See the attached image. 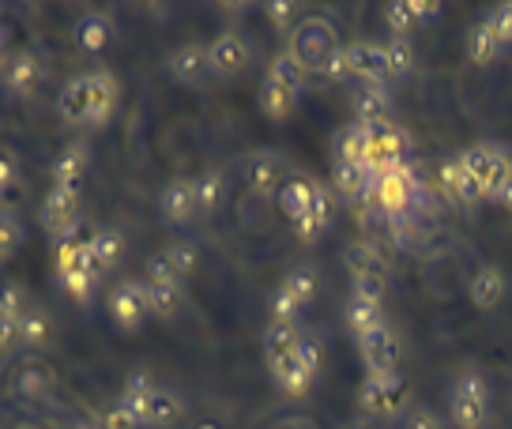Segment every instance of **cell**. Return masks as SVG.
I'll list each match as a JSON object with an SVG mask.
<instances>
[{"instance_id":"836d02e7","label":"cell","mask_w":512,"mask_h":429,"mask_svg":"<svg viewBox=\"0 0 512 429\" xmlns=\"http://www.w3.org/2000/svg\"><path fill=\"white\" fill-rule=\"evenodd\" d=\"M57 279H61V286L68 290L72 302H91L95 298V286L102 283V271H98L95 260H87V264L72 268L68 275H57Z\"/></svg>"},{"instance_id":"680465c9","label":"cell","mask_w":512,"mask_h":429,"mask_svg":"<svg viewBox=\"0 0 512 429\" xmlns=\"http://www.w3.org/2000/svg\"><path fill=\"white\" fill-rule=\"evenodd\" d=\"M151 388H155V381H151L147 373H140V369H136V373L128 377V384H125V399H132V396H147Z\"/></svg>"},{"instance_id":"603a6c76","label":"cell","mask_w":512,"mask_h":429,"mask_svg":"<svg viewBox=\"0 0 512 429\" xmlns=\"http://www.w3.org/2000/svg\"><path fill=\"white\" fill-rule=\"evenodd\" d=\"M87 170H91V147L87 143H68L53 162V181L64 189H80Z\"/></svg>"},{"instance_id":"ac0fdd59","label":"cell","mask_w":512,"mask_h":429,"mask_svg":"<svg viewBox=\"0 0 512 429\" xmlns=\"http://www.w3.org/2000/svg\"><path fill=\"white\" fill-rule=\"evenodd\" d=\"M38 80H42V64H38V57H34L31 49H19V53L8 57V64H4V87L12 95L31 98Z\"/></svg>"},{"instance_id":"b9f144b4","label":"cell","mask_w":512,"mask_h":429,"mask_svg":"<svg viewBox=\"0 0 512 429\" xmlns=\"http://www.w3.org/2000/svg\"><path fill=\"white\" fill-rule=\"evenodd\" d=\"M384 64H388V80L407 76L415 68V49H411V42L407 38H388L384 42Z\"/></svg>"},{"instance_id":"2e32d148","label":"cell","mask_w":512,"mask_h":429,"mask_svg":"<svg viewBox=\"0 0 512 429\" xmlns=\"http://www.w3.org/2000/svg\"><path fill=\"white\" fill-rule=\"evenodd\" d=\"M505 290H509V279H505V271L494 268V264H482V268L467 279V298H471V305L482 309V313H490V309H497V305L505 302Z\"/></svg>"},{"instance_id":"8d00e7d4","label":"cell","mask_w":512,"mask_h":429,"mask_svg":"<svg viewBox=\"0 0 512 429\" xmlns=\"http://www.w3.org/2000/svg\"><path fill=\"white\" fill-rule=\"evenodd\" d=\"M369 181H373V170L369 166H347V162H336V192L347 196V200H366L369 196Z\"/></svg>"},{"instance_id":"5bb4252c","label":"cell","mask_w":512,"mask_h":429,"mask_svg":"<svg viewBox=\"0 0 512 429\" xmlns=\"http://www.w3.org/2000/svg\"><path fill=\"white\" fill-rule=\"evenodd\" d=\"M347 61H351V80H362V87H384L388 83L384 46H377V42H351Z\"/></svg>"},{"instance_id":"db71d44e","label":"cell","mask_w":512,"mask_h":429,"mask_svg":"<svg viewBox=\"0 0 512 429\" xmlns=\"http://www.w3.org/2000/svg\"><path fill=\"white\" fill-rule=\"evenodd\" d=\"M268 16H272L275 31H290V23H294V16H298V4H290V0H275V4H268Z\"/></svg>"},{"instance_id":"f1b7e54d","label":"cell","mask_w":512,"mask_h":429,"mask_svg":"<svg viewBox=\"0 0 512 429\" xmlns=\"http://www.w3.org/2000/svg\"><path fill=\"white\" fill-rule=\"evenodd\" d=\"M441 185H445L448 196L460 200V204H475V200H482L475 177L467 174V166L460 159H448L445 166H441Z\"/></svg>"},{"instance_id":"7c38bea8","label":"cell","mask_w":512,"mask_h":429,"mask_svg":"<svg viewBox=\"0 0 512 429\" xmlns=\"http://www.w3.org/2000/svg\"><path fill=\"white\" fill-rule=\"evenodd\" d=\"M208 57H211V72L230 80V76H241L253 64V46L238 31H223L208 46Z\"/></svg>"},{"instance_id":"9a60e30c","label":"cell","mask_w":512,"mask_h":429,"mask_svg":"<svg viewBox=\"0 0 512 429\" xmlns=\"http://www.w3.org/2000/svg\"><path fill=\"white\" fill-rule=\"evenodd\" d=\"M166 68H170V76L177 83H185V87H200V83L211 76V57H208V46H177L170 57H166Z\"/></svg>"},{"instance_id":"3957f363","label":"cell","mask_w":512,"mask_h":429,"mask_svg":"<svg viewBox=\"0 0 512 429\" xmlns=\"http://www.w3.org/2000/svg\"><path fill=\"white\" fill-rule=\"evenodd\" d=\"M448 411L456 429H486L490 426V384L479 373H464L448 392Z\"/></svg>"},{"instance_id":"6f0895ef","label":"cell","mask_w":512,"mask_h":429,"mask_svg":"<svg viewBox=\"0 0 512 429\" xmlns=\"http://www.w3.org/2000/svg\"><path fill=\"white\" fill-rule=\"evenodd\" d=\"M49 388V373L46 369H27V373H23V384H19V392H23V396H27V392H31V396H42V392H46Z\"/></svg>"},{"instance_id":"7bdbcfd3","label":"cell","mask_w":512,"mask_h":429,"mask_svg":"<svg viewBox=\"0 0 512 429\" xmlns=\"http://www.w3.org/2000/svg\"><path fill=\"white\" fill-rule=\"evenodd\" d=\"M268 80L275 83H283V87H290V91H298L302 95V87H305V68L290 53H279L272 64H268Z\"/></svg>"},{"instance_id":"f546056e","label":"cell","mask_w":512,"mask_h":429,"mask_svg":"<svg viewBox=\"0 0 512 429\" xmlns=\"http://www.w3.org/2000/svg\"><path fill=\"white\" fill-rule=\"evenodd\" d=\"M343 320H347V328H351L358 339H366V335H373L377 328H384V309L351 294V298H347V309H343Z\"/></svg>"},{"instance_id":"f6af8a7d","label":"cell","mask_w":512,"mask_h":429,"mask_svg":"<svg viewBox=\"0 0 512 429\" xmlns=\"http://www.w3.org/2000/svg\"><path fill=\"white\" fill-rule=\"evenodd\" d=\"M384 16H388V31H392V38H407L411 27L418 23L415 12H411V0H396V4H388V8H384Z\"/></svg>"},{"instance_id":"30bf717a","label":"cell","mask_w":512,"mask_h":429,"mask_svg":"<svg viewBox=\"0 0 512 429\" xmlns=\"http://www.w3.org/2000/svg\"><path fill=\"white\" fill-rule=\"evenodd\" d=\"M147 313H151V309H147V286L144 283L125 279V283H117L110 290V317L121 332H140Z\"/></svg>"},{"instance_id":"be15d7a7","label":"cell","mask_w":512,"mask_h":429,"mask_svg":"<svg viewBox=\"0 0 512 429\" xmlns=\"http://www.w3.org/2000/svg\"><path fill=\"white\" fill-rule=\"evenodd\" d=\"M72 429H102V426H95V422H76Z\"/></svg>"},{"instance_id":"7dc6e473","label":"cell","mask_w":512,"mask_h":429,"mask_svg":"<svg viewBox=\"0 0 512 429\" xmlns=\"http://www.w3.org/2000/svg\"><path fill=\"white\" fill-rule=\"evenodd\" d=\"M98 426L102 429H140V422H136V414L117 399V403H110V407L102 411V422H98Z\"/></svg>"},{"instance_id":"11a10c76","label":"cell","mask_w":512,"mask_h":429,"mask_svg":"<svg viewBox=\"0 0 512 429\" xmlns=\"http://www.w3.org/2000/svg\"><path fill=\"white\" fill-rule=\"evenodd\" d=\"M403 429H445V426H441L437 411H430V407H415V411H407V418H403Z\"/></svg>"},{"instance_id":"681fc988","label":"cell","mask_w":512,"mask_h":429,"mask_svg":"<svg viewBox=\"0 0 512 429\" xmlns=\"http://www.w3.org/2000/svg\"><path fill=\"white\" fill-rule=\"evenodd\" d=\"M320 72H324V76H328L332 83H347V80H351V61H347V46H339L336 53H332V57L324 61V68H320Z\"/></svg>"},{"instance_id":"6125c7cd","label":"cell","mask_w":512,"mask_h":429,"mask_svg":"<svg viewBox=\"0 0 512 429\" xmlns=\"http://www.w3.org/2000/svg\"><path fill=\"white\" fill-rule=\"evenodd\" d=\"M497 200H501V204H505V207H509V211H512V177H509V185L501 189V196H497Z\"/></svg>"},{"instance_id":"e7e4bbea","label":"cell","mask_w":512,"mask_h":429,"mask_svg":"<svg viewBox=\"0 0 512 429\" xmlns=\"http://www.w3.org/2000/svg\"><path fill=\"white\" fill-rule=\"evenodd\" d=\"M200 429H215V426H200Z\"/></svg>"},{"instance_id":"03108f58","label":"cell","mask_w":512,"mask_h":429,"mask_svg":"<svg viewBox=\"0 0 512 429\" xmlns=\"http://www.w3.org/2000/svg\"><path fill=\"white\" fill-rule=\"evenodd\" d=\"M509 4H512V0H509Z\"/></svg>"},{"instance_id":"91938a15","label":"cell","mask_w":512,"mask_h":429,"mask_svg":"<svg viewBox=\"0 0 512 429\" xmlns=\"http://www.w3.org/2000/svg\"><path fill=\"white\" fill-rule=\"evenodd\" d=\"M411 12H415L418 23H433V16L441 12V4H433V0H411Z\"/></svg>"},{"instance_id":"1f68e13d","label":"cell","mask_w":512,"mask_h":429,"mask_svg":"<svg viewBox=\"0 0 512 429\" xmlns=\"http://www.w3.org/2000/svg\"><path fill=\"white\" fill-rule=\"evenodd\" d=\"M343 268L351 271V283L354 279H366V275H384L381 253H377L369 241H351V245L343 249Z\"/></svg>"},{"instance_id":"94428289","label":"cell","mask_w":512,"mask_h":429,"mask_svg":"<svg viewBox=\"0 0 512 429\" xmlns=\"http://www.w3.org/2000/svg\"><path fill=\"white\" fill-rule=\"evenodd\" d=\"M343 429H373V422H369L366 414H358V418H351V422H347Z\"/></svg>"},{"instance_id":"9f6ffc18","label":"cell","mask_w":512,"mask_h":429,"mask_svg":"<svg viewBox=\"0 0 512 429\" xmlns=\"http://www.w3.org/2000/svg\"><path fill=\"white\" fill-rule=\"evenodd\" d=\"M23 347V332L16 320H0V354H12Z\"/></svg>"},{"instance_id":"7a4b0ae2","label":"cell","mask_w":512,"mask_h":429,"mask_svg":"<svg viewBox=\"0 0 512 429\" xmlns=\"http://www.w3.org/2000/svg\"><path fill=\"white\" fill-rule=\"evenodd\" d=\"M358 407L369 422H388L400 418L407 407V381L400 373H369L358 392Z\"/></svg>"},{"instance_id":"52a82bcc","label":"cell","mask_w":512,"mask_h":429,"mask_svg":"<svg viewBox=\"0 0 512 429\" xmlns=\"http://www.w3.org/2000/svg\"><path fill=\"white\" fill-rule=\"evenodd\" d=\"M121 403H125L132 414H136L140 429H170L174 422H181V414H185L181 399H177L174 392L159 388V384H155L147 396H132V399L121 396Z\"/></svg>"},{"instance_id":"4dcf8cb0","label":"cell","mask_w":512,"mask_h":429,"mask_svg":"<svg viewBox=\"0 0 512 429\" xmlns=\"http://www.w3.org/2000/svg\"><path fill=\"white\" fill-rule=\"evenodd\" d=\"M147 309L159 320H174L185 309V290H181V283H147Z\"/></svg>"},{"instance_id":"4fadbf2b","label":"cell","mask_w":512,"mask_h":429,"mask_svg":"<svg viewBox=\"0 0 512 429\" xmlns=\"http://www.w3.org/2000/svg\"><path fill=\"white\" fill-rule=\"evenodd\" d=\"M159 211L170 226H189L196 215H200V204H196V185L192 177H174L159 196Z\"/></svg>"},{"instance_id":"60d3db41","label":"cell","mask_w":512,"mask_h":429,"mask_svg":"<svg viewBox=\"0 0 512 429\" xmlns=\"http://www.w3.org/2000/svg\"><path fill=\"white\" fill-rule=\"evenodd\" d=\"M19 249H23V223L16 211L0 207V264H8Z\"/></svg>"},{"instance_id":"f5cc1de1","label":"cell","mask_w":512,"mask_h":429,"mask_svg":"<svg viewBox=\"0 0 512 429\" xmlns=\"http://www.w3.org/2000/svg\"><path fill=\"white\" fill-rule=\"evenodd\" d=\"M147 283H181V279H177V271H174V264L166 260V253H159V256H151V260H147Z\"/></svg>"},{"instance_id":"8fae6325","label":"cell","mask_w":512,"mask_h":429,"mask_svg":"<svg viewBox=\"0 0 512 429\" xmlns=\"http://www.w3.org/2000/svg\"><path fill=\"white\" fill-rule=\"evenodd\" d=\"M358 350H362V362H366L369 373H400L403 339L388 324L366 335V339H358Z\"/></svg>"},{"instance_id":"ffe728a7","label":"cell","mask_w":512,"mask_h":429,"mask_svg":"<svg viewBox=\"0 0 512 429\" xmlns=\"http://www.w3.org/2000/svg\"><path fill=\"white\" fill-rule=\"evenodd\" d=\"M72 42H76L80 53L95 57V53H102V49H110L113 23L102 16V12H87V16L76 19V27H72Z\"/></svg>"},{"instance_id":"e0dca14e","label":"cell","mask_w":512,"mask_h":429,"mask_svg":"<svg viewBox=\"0 0 512 429\" xmlns=\"http://www.w3.org/2000/svg\"><path fill=\"white\" fill-rule=\"evenodd\" d=\"M61 121L68 128H91V72L68 80L61 91Z\"/></svg>"},{"instance_id":"c3c4849f","label":"cell","mask_w":512,"mask_h":429,"mask_svg":"<svg viewBox=\"0 0 512 429\" xmlns=\"http://www.w3.org/2000/svg\"><path fill=\"white\" fill-rule=\"evenodd\" d=\"M486 23L494 27V34L501 38V46L509 49L512 46V4H509V0H505V4H497L494 12L486 16Z\"/></svg>"},{"instance_id":"8992f818","label":"cell","mask_w":512,"mask_h":429,"mask_svg":"<svg viewBox=\"0 0 512 429\" xmlns=\"http://www.w3.org/2000/svg\"><path fill=\"white\" fill-rule=\"evenodd\" d=\"M317 373H320V347H317V339H309V335H302V343H298V350H294L290 358H283V362L272 366L275 384H279L287 396H305V392L313 388V381H317Z\"/></svg>"},{"instance_id":"ba28073f","label":"cell","mask_w":512,"mask_h":429,"mask_svg":"<svg viewBox=\"0 0 512 429\" xmlns=\"http://www.w3.org/2000/svg\"><path fill=\"white\" fill-rule=\"evenodd\" d=\"M366 136H369V170L377 174V170H388V166H400L403 155H407V132L400 125H392V117L388 121H373L366 125Z\"/></svg>"},{"instance_id":"d4e9b609","label":"cell","mask_w":512,"mask_h":429,"mask_svg":"<svg viewBox=\"0 0 512 429\" xmlns=\"http://www.w3.org/2000/svg\"><path fill=\"white\" fill-rule=\"evenodd\" d=\"M302 343V332H298V324H287V320H272L268 328H264V354H268V366L275 362H283L290 358L294 350Z\"/></svg>"},{"instance_id":"bcb514c9","label":"cell","mask_w":512,"mask_h":429,"mask_svg":"<svg viewBox=\"0 0 512 429\" xmlns=\"http://www.w3.org/2000/svg\"><path fill=\"white\" fill-rule=\"evenodd\" d=\"M19 155L12 147H0V196H8V192L19 185Z\"/></svg>"},{"instance_id":"484cf974","label":"cell","mask_w":512,"mask_h":429,"mask_svg":"<svg viewBox=\"0 0 512 429\" xmlns=\"http://www.w3.org/2000/svg\"><path fill=\"white\" fill-rule=\"evenodd\" d=\"M260 110H264L268 121H287L290 113L298 110V91H290V87L264 76V83H260Z\"/></svg>"},{"instance_id":"5b68a950","label":"cell","mask_w":512,"mask_h":429,"mask_svg":"<svg viewBox=\"0 0 512 429\" xmlns=\"http://www.w3.org/2000/svg\"><path fill=\"white\" fill-rule=\"evenodd\" d=\"M339 49V38H336V27L328 23V19H302L294 31H290V57L302 64L305 72H313V68H324V61L332 57Z\"/></svg>"},{"instance_id":"6da1fadb","label":"cell","mask_w":512,"mask_h":429,"mask_svg":"<svg viewBox=\"0 0 512 429\" xmlns=\"http://www.w3.org/2000/svg\"><path fill=\"white\" fill-rule=\"evenodd\" d=\"M418 200V181L411 174V166L400 162V166H388V170H377L373 181H369V196L362 204L377 207L384 219H403Z\"/></svg>"},{"instance_id":"d590c367","label":"cell","mask_w":512,"mask_h":429,"mask_svg":"<svg viewBox=\"0 0 512 429\" xmlns=\"http://www.w3.org/2000/svg\"><path fill=\"white\" fill-rule=\"evenodd\" d=\"M313 189H317V181H309V177H290L287 185L279 189V207H283V215L290 223H298L305 215V207L313 200Z\"/></svg>"},{"instance_id":"f35d334b","label":"cell","mask_w":512,"mask_h":429,"mask_svg":"<svg viewBox=\"0 0 512 429\" xmlns=\"http://www.w3.org/2000/svg\"><path fill=\"white\" fill-rule=\"evenodd\" d=\"M283 290H287L290 298H294V302L302 305H309L313 302V298H317V290H320V275H317V268H309V264H302V268H294L287 275V279H283Z\"/></svg>"},{"instance_id":"9c48e42d","label":"cell","mask_w":512,"mask_h":429,"mask_svg":"<svg viewBox=\"0 0 512 429\" xmlns=\"http://www.w3.org/2000/svg\"><path fill=\"white\" fill-rule=\"evenodd\" d=\"M38 223L42 230H49L53 238H61L68 230L80 226V189H64V185H53L42 207H38Z\"/></svg>"},{"instance_id":"ab89813d","label":"cell","mask_w":512,"mask_h":429,"mask_svg":"<svg viewBox=\"0 0 512 429\" xmlns=\"http://www.w3.org/2000/svg\"><path fill=\"white\" fill-rule=\"evenodd\" d=\"M34 309L31 294L23 283H0V320H23Z\"/></svg>"},{"instance_id":"cb8c5ba5","label":"cell","mask_w":512,"mask_h":429,"mask_svg":"<svg viewBox=\"0 0 512 429\" xmlns=\"http://www.w3.org/2000/svg\"><path fill=\"white\" fill-rule=\"evenodd\" d=\"M121 87L113 80V72H91V128H102L117 110Z\"/></svg>"},{"instance_id":"816d5d0a","label":"cell","mask_w":512,"mask_h":429,"mask_svg":"<svg viewBox=\"0 0 512 429\" xmlns=\"http://www.w3.org/2000/svg\"><path fill=\"white\" fill-rule=\"evenodd\" d=\"M298 313H302V305L294 302L287 290L279 286V290L272 294V320H287V324H294V320H298Z\"/></svg>"},{"instance_id":"7402d4cb","label":"cell","mask_w":512,"mask_h":429,"mask_svg":"<svg viewBox=\"0 0 512 429\" xmlns=\"http://www.w3.org/2000/svg\"><path fill=\"white\" fill-rule=\"evenodd\" d=\"M196 185V204H200V215H219L230 200V181H226V170L211 166L200 177H192Z\"/></svg>"},{"instance_id":"e575fe53","label":"cell","mask_w":512,"mask_h":429,"mask_svg":"<svg viewBox=\"0 0 512 429\" xmlns=\"http://www.w3.org/2000/svg\"><path fill=\"white\" fill-rule=\"evenodd\" d=\"M91 260L98 264V271L106 275V271H113L121 260H125V238L117 234V230H98L95 238H91Z\"/></svg>"},{"instance_id":"d6a6232c","label":"cell","mask_w":512,"mask_h":429,"mask_svg":"<svg viewBox=\"0 0 512 429\" xmlns=\"http://www.w3.org/2000/svg\"><path fill=\"white\" fill-rule=\"evenodd\" d=\"M392 110V95L384 87H358L354 95V113H358V125H373V121H388Z\"/></svg>"},{"instance_id":"74e56055","label":"cell","mask_w":512,"mask_h":429,"mask_svg":"<svg viewBox=\"0 0 512 429\" xmlns=\"http://www.w3.org/2000/svg\"><path fill=\"white\" fill-rule=\"evenodd\" d=\"M19 332H23V347L42 350L53 339V320H49V313L42 305H34L31 313L19 320Z\"/></svg>"},{"instance_id":"44dd1931","label":"cell","mask_w":512,"mask_h":429,"mask_svg":"<svg viewBox=\"0 0 512 429\" xmlns=\"http://www.w3.org/2000/svg\"><path fill=\"white\" fill-rule=\"evenodd\" d=\"M245 177H249L253 192L272 196V192H279V185H283V159L272 155V151H253V155L245 159Z\"/></svg>"},{"instance_id":"f907efd6","label":"cell","mask_w":512,"mask_h":429,"mask_svg":"<svg viewBox=\"0 0 512 429\" xmlns=\"http://www.w3.org/2000/svg\"><path fill=\"white\" fill-rule=\"evenodd\" d=\"M354 298L381 305L384 302V275H366V279H354Z\"/></svg>"},{"instance_id":"d6986e66","label":"cell","mask_w":512,"mask_h":429,"mask_svg":"<svg viewBox=\"0 0 512 429\" xmlns=\"http://www.w3.org/2000/svg\"><path fill=\"white\" fill-rule=\"evenodd\" d=\"M328 223H332V192L324 189V185H317V189H313V200L305 207V215L294 223V234H298L305 245H313V241L324 238Z\"/></svg>"},{"instance_id":"277c9868","label":"cell","mask_w":512,"mask_h":429,"mask_svg":"<svg viewBox=\"0 0 512 429\" xmlns=\"http://www.w3.org/2000/svg\"><path fill=\"white\" fill-rule=\"evenodd\" d=\"M460 162L467 166V174L475 177L482 200H497L501 189L509 185L512 159L497 147V143H475V147H467L464 155H460Z\"/></svg>"},{"instance_id":"4316f807","label":"cell","mask_w":512,"mask_h":429,"mask_svg":"<svg viewBox=\"0 0 512 429\" xmlns=\"http://www.w3.org/2000/svg\"><path fill=\"white\" fill-rule=\"evenodd\" d=\"M336 162H347V166H369V136L366 125H347L336 132Z\"/></svg>"},{"instance_id":"83f0119b","label":"cell","mask_w":512,"mask_h":429,"mask_svg":"<svg viewBox=\"0 0 512 429\" xmlns=\"http://www.w3.org/2000/svg\"><path fill=\"white\" fill-rule=\"evenodd\" d=\"M501 53H505V46H501V38H497L494 27H490L486 19L467 31V57H471V64L486 68V64H494Z\"/></svg>"},{"instance_id":"ee69618b","label":"cell","mask_w":512,"mask_h":429,"mask_svg":"<svg viewBox=\"0 0 512 429\" xmlns=\"http://www.w3.org/2000/svg\"><path fill=\"white\" fill-rule=\"evenodd\" d=\"M166 260L174 264L177 279L185 283V279H189V275H196V268H200V249H196L192 241H174V245L166 249Z\"/></svg>"}]
</instances>
